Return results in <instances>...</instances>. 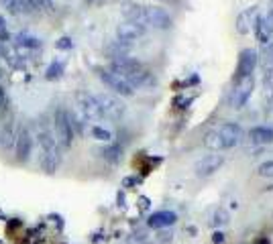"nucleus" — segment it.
Listing matches in <instances>:
<instances>
[{"label":"nucleus","instance_id":"1","mask_svg":"<svg viewBox=\"0 0 273 244\" xmlns=\"http://www.w3.org/2000/svg\"><path fill=\"white\" fill-rule=\"evenodd\" d=\"M108 71H112L115 75H119L121 79H125L133 90L135 88H147L155 84V77L149 69H145L136 59L133 57H121V59H112L110 65L106 67Z\"/></svg>","mask_w":273,"mask_h":244},{"label":"nucleus","instance_id":"2","mask_svg":"<svg viewBox=\"0 0 273 244\" xmlns=\"http://www.w3.org/2000/svg\"><path fill=\"white\" fill-rule=\"evenodd\" d=\"M241 137H243V130L239 124L235 122H222L214 128H210L206 134H204V147L210 149V151H231L235 149L239 143H241Z\"/></svg>","mask_w":273,"mask_h":244},{"label":"nucleus","instance_id":"3","mask_svg":"<svg viewBox=\"0 0 273 244\" xmlns=\"http://www.w3.org/2000/svg\"><path fill=\"white\" fill-rule=\"evenodd\" d=\"M53 128H55V141L59 149H67L74 143V128L70 122V112L61 106L55 108L53 112Z\"/></svg>","mask_w":273,"mask_h":244},{"label":"nucleus","instance_id":"4","mask_svg":"<svg viewBox=\"0 0 273 244\" xmlns=\"http://www.w3.org/2000/svg\"><path fill=\"white\" fill-rule=\"evenodd\" d=\"M253 90H255V77L253 75L239 77L237 84H235V88H233V92H231V96H229V106L235 108V110L243 108L249 102Z\"/></svg>","mask_w":273,"mask_h":244},{"label":"nucleus","instance_id":"5","mask_svg":"<svg viewBox=\"0 0 273 244\" xmlns=\"http://www.w3.org/2000/svg\"><path fill=\"white\" fill-rule=\"evenodd\" d=\"M76 110L86 118V120H92V122H98L104 118L98 102H96V96L90 94V92H76Z\"/></svg>","mask_w":273,"mask_h":244},{"label":"nucleus","instance_id":"6","mask_svg":"<svg viewBox=\"0 0 273 244\" xmlns=\"http://www.w3.org/2000/svg\"><path fill=\"white\" fill-rule=\"evenodd\" d=\"M96 102H98V106H100L104 118L119 120V118L127 112L125 102H123L119 96H115V94H98V96H96Z\"/></svg>","mask_w":273,"mask_h":244},{"label":"nucleus","instance_id":"7","mask_svg":"<svg viewBox=\"0 0 273 244\" xmlns=\"http://www.w3.org/2000/svg\"><path fill=\"white\" fill-rule=\"evenodd\" d=\"M96 75L100 77V82H102L108 90L115 92V96H133V94H135V90H133L125 79H121L119 75H115L112 71H108V69H104V67H98V69H96Z\"/></svg>","mask_w":273,"mask_h":244},{"label":"nucleus","instance_id":"8","mask_svg":"<svg viewBox=\"0 0 273 244\" xmlns=\"http://www.w3.org/2000/svg\"><path fill=\"white\" fill-rule=\"evenodd\" d=\"M171 16L167 10L159 6H143V24L153 26V29H169L171 26Z\"/></svg>","mask_w":273,"mask_h":244},{"label":"nucleus","instance_id":"9","mask_svg":"<svg viewBox=\"0 0 273 244\" xmlns=\"http://www.w3.org/2000/svg\"><path fill=\"white\" fill-rule=\"evenodd\" d=\"M259 6H249L245 10H241L237 14V20H235V26L241 35H249L251 31H255L257 22H259Z\"/></svg>","mask_w":273,"mask_h":244},{"label":"nucleus","instance_id":"10","mask_svg":"<svg viewBox=\"0 0 273 244\" xmlns=\"http://www.w3.org/2000/svg\"><path fill=\"white\" fill-rule=\"evenodd\" d=\"M14 145H16V161L27 163L31 153H33V137H31V130L27 126H20L18 134L14 139Z\"/></svg>","mask_w":273,"mask_h":244},{"label":"nucleus","instance_id":"11","mask_svg":"<svg viewBox=\"0 0 273 244\" xmlns=\"http://www.w3.org/2000/svg\"><path fill=\"white\" fill-rule=\"evenodd\" d=\"M222 163H224L222 155H206V157L196 161L194 171H196L198 177H210V175H214L222 167Z\"/></svg>","mask_w":273,"mask_h":244},{"label":"nucleus","instance_id":"12","mask_svg":"<svg viewBox=\"0 0 273 244\" xmlns=\"http://www.w3.org/2000/svg\"><path fill=\"white\" fill-rule=\"evenodd\" d=\"M257 63H259L257 51L255 49H243L239 55V63H237V79L245 77V75H253Z\"/></svg>","mask_w":273,"mask_h":244},{"label":"nucleus","instance_id":"13","mask_svg":"<svg viewBox=\"0 0 273 244\" xmlns=\"http://www.w3.org/2000/svg\"><path fill=\"white\" fill-rule=\"evenodd\" d=\"M145 33H147V26H143L139 22H131V20H125L117 26V39L125 41V43H131V45H133V41L141 39Z\"/></svg>","mask_w":273,"mask_h":244},{"label":"nucleus","instance_id":"14","mask_svg":"<svg viewBox=\"0 0 273 244\" xmlns=\"http://www.w3.org/2000/svg\"><path fill=\"white\" fill-rule=\"evenodd\" d=\"M255 35H257V41H259L263 47H267V45L273 43V8L267 10L265 16L259 18V22H257V26H255Z\"/></svg>","mask_w":273,"mask_h":244},{"label":"nucleus","instance_id":"15","mask_svg":"<svg viewBox=\"0 0 273 244\" xmlns=\"http://www.w3.org/2000/svg\"><path fill=\"white\" fill-rule=\"evenodd\" d=\"M37 141H39V147H41V153L43 155H57V157H61V151H59V145L55 141V134L49 128L43 126L37 132Z\"/></svg>","mask_w":273,"mask_h":244},{"label":"nucleus","instance_id":"16","mask_svg":"<svg viewBox=\"0 0 273 244\" xmlns=\"http://www.w3.org/2000/svg\"><path fill=\"white\" fill-rule=\"evenodd\" d=\"M177 220V216L173 212H167V210H161V212H155L149 216L147 224L149 228H167V226H173Z\"/></svg>","mask_w":273,"mask_h":244},{"label":"nucleus","instance_id":"17","mask_svg":"<svg viewBox=\"0 0 273 244\" xmlns=\"http://www.w3.org/2000/svg\"><path fill=\"white\" fill-rule=\"evenodd\" d=\"M249 139L257 147L273 145V128L271 126H255V128L249 130Z\"/></svg>","mask_w":273,"mask_h":244},{"label":"nucleus","instance_id":"18","mask_svg":"<svg viewBox=\"0 0 273 244\" xmlns=\"http://www.w3.org/2000/svg\"><path fill=\"white\" fill-rule=\"evenodd\" d=\"M125 20H131V22H139L143 24V4H136V2H125L123 8H121ZM145 26V24H143Z\"/></svg>","mask_w":273,"mask_h":244},{"label":"nucleus","instance_id":"19","mask_svg":"<svg viewBox=\"0 0 273 244\" xmlns=\"http://www.w3.org/2000/svg\"><path fill=\"white\" fill-rule=\"evenodd\" d=\"M131 43H125V41H112L108 47H106V55L110 59H121V57H129V51H131Z\"/></svg>","mask_w":273,"mask_h":244},{"label":"nucleus","instance_id":"20","mask_svg":"<svg viewBox=\"0 0 273 244\" xmlns=\"http://www.w3.org/2000/svg\"><path fill=\"white\" fill-rule=\"evenodd\" d=\"M14 139H16V134H14V124H12V120H8V122H4V126L0 128V147H2V149H10L12 143H14Z\"/></svg>","mask_w":273,"mask_h":244},{"label":"nucleus","instance_id":"21","mask_svg":"<svg viewBox=\"0 0 273 244\" xmlns=\"http://www.w3.org/2000/svg\"><path fill=\"white\" fill-rule=\"evenodd\" d=\"M263 106L265 110L273 108V73H263Z\"/></svg>","mask_w":273,"mask_h":244},{"label":"nucleus","instance_id":"22","mask_svg":"<svg viewBox=\"0 0 273 244\" xmlns=\"http://www.w3.org/2000/svg\"><path fill=\"white\" fill-rule=\"evenodd\" d=\"M100 155H102L108 163H119L121 157H123V147H121V145H108L106 149L100 151Z\"/></svg>","mask_w":273,"mask_h":244},{"label":"nucleus","instance_id":"23","mask_svg":"<svg viewBox=\"0 0 273 244\" xmlns=\"http://www.w3.org/2000/svg\"><path fill=\"white\" fill-rule=\"evenodd\" d=\"M63 71H65V67H63L61 61H51V63L47 65V69H45V77H47L49 82H53V79H59Z\"/></svg>","mask_w":273,"mask_h":244},{"label":"nucleus","instance_id":"24","mask_svg":"<svg viewBox=\"0 0 273 244\" xmlns=\"http://www.w3.org/2000/svg\"><path fill=\"white\" fill-rule=\"evenodd\" d=\"M261 65H263V73H273V43L265 47Z\"/></svg>","mask_w":273,"mask_h":244},{"label":"nucleus","instance_id":"25","mask_svg":"<svg viewBox=\"0 0 273 244\" xmlns=\"http://www.w3.org/2000/svg\"><path fill=\"white\" fill-rule=\"evenodd\" d=\"M92 137H94L96 141H102V143H108V141L112 139L110 130H106V128H102V126H94V128H92Z\"/></svg>","mask_w":273,"mask_h":244},{"label":"nucleus","instance_id":"26","mask_svg":"<svg viewBox=\"0 0 273 244\" xmlns=\"http://www.w3.org/2000/svg\"><path fill=\"white\" fill-rule=\"evenodd\" d=\"M0 6L6 8L10 14H20L22 8H20V2L18 0H0Z\"/></svg>","mask_w":273,"mask_h":244},{"label":"nucleus","instance_id":"27","mask_svg":"<svg viewBox=\"0 0 273 244\" xmlns=\"http://www.w3.org/2000/svg\"><path fill=\"white\" fill-rule=\"evenodd\" d=\"M257 173L261 177H267V179H273V161H265L257 167Z\"/></svg>","mask_w":273,"mask_h":244},{"label":"nucleus","instance_id":"28","mask_svg":"<svg viewBox=\"0 0 273 244\" xmlns=\"http://www.w3.org/2000/svg\"><path fill=\"white\" fill-rule=\"evenodd\" d=\"M20 2V8H22V12H29V14H33V12H37L39 10V4H37V0H18Z\"/></svg>","mask_w":273,"mask_h":244},{"label":"nucleus","instance_id":"29","mask_svg":"<svg viewBox=\"0 0 273 244\" xmlns=\"http://www.w3.org/2000/svg\"><path fill=\"white\" fill-rule=\"evenodd\" d=\"M55 47H57V49H61V51H67V49H72V47H74V43H72V39H70V37H59V39H57V43H55Z\"/></svg>","mask_w":273,"mask_h":244},{"label":"nucleus","instance_id":"30","mask_svg":"<svg viewBox=\"0 0 273 244\" xmlns=\"http://www.w3.org/2000/svg\"><path fill=\"white\" fill-rule=\"evenodd\" d=\"M37 4H39V8H43V10H51V8H53V0H37Z\"/></svg>","mask_w":273,"mask_h":244},{"label":"nucleus","instance_id":"31","mask_svg":"<svg viewBox=\"0 0 273 244\" xmlns=\"http://www.w3.org/2000/svg\"><path fill=\"white\" fill-rule=\"evenodd\" d=\"M6 41H10V35H8L6 29H2V31H0V43H6Z\"/></svg>","mask_w":273,"mask_h":244},{"label":"nucleus","instance_id":"32","mask_svg":"<svg viewBox=\"0 0 273 244\" xmlns=\"http://www.w3.org/2000/svg\"><path fill=\"white\" fill-rule=\"evenodd\" d=\"M4 104H6V94H4V90H2V86H0V110L4 108Z\"/></svg>","mask_w":273,"mask_h":244},{"label":"nucleus","instance_id":"33","mask_svg":"<svg viewBox=\"0 0 273 244\" xmlns=\"http://www.w3.org/2000/svg\"><path fill=\"white\" fill-rule=\"evenodd\" d=\"M2 29H6V20H4V16L0 14V31H2Z\"/></svg>","mask_w":273,"mask_h":244},{"label":"nucleus","instance_id":"34","mask_svg":"<svg viewBox=\"0 0 273 244\" xmlns=\"http://www.w3.org/2000/svg\"><path fill=\"white\" fill-rule=\"evenodd\" d=\"M267 118H269V122L273 124V108L271 110H267Z\"/></svg>","mask_w":273,"mask_h":244},{"label":"nucleus","instance_id":"35","mask_svg":"<svg viewBox=\"0 0 273 244\" xmlns=\"http://www.w3.org/2000/svg\"><path fill=\"white\" fill-rule=\"evenodd\" d=\"M0 55H2V43H0Z\"/></svg>","mask_w":273,"mask_h":244}]
</instances>
